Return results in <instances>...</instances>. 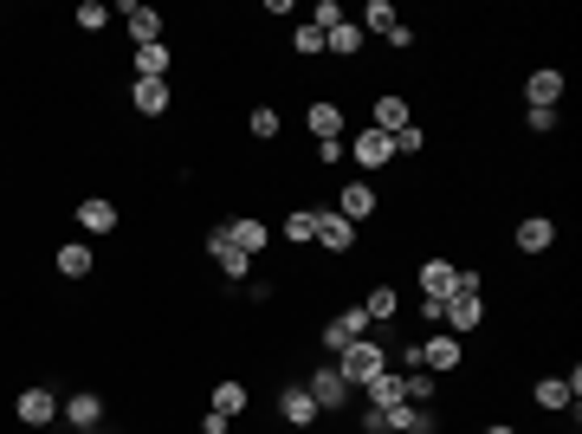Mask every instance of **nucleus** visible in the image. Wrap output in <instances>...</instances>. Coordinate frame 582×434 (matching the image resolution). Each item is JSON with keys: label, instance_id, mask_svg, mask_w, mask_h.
Here are the masks:
<instances>
[{"label": "nucleus", "instance_id": "39", "mask_svg": "<svg viewBox=\"0 0 582 434\" xmlns=\"http://www.w3.org/2000/svg\"><path fill=\"white\" fill-rule=\"evenodd\" d=\"M363 434H388V415L382 409H363Z\"/></svg>", "mask_w": 582, "mask_h": 434}, {"label": "nucleus", "instance_id": "7", "mask_svg": "<svg viewBox=\"0 0 582 434\" xmlns=\"http://www.w3.org/2000/svg\"><path fill=\"white\" fill-rule=\"evenodd\" d=\"M350 156H356V169H388V162H395V137H382L376 124H363V137L350 143Z\"/></svg>", "mask_w": 582, "mask_h": 434}, {"label": "nucleus", "instance_id": "1", "mask_svg": "<svg viewBox=\"0 0 582 434\" xmlns=\"http://www.w3.org/2000/svg\"><path fill=\"white\" fill-rule=\"evenodd\" d=\"M376 370H388V350L376 344V337H363V344H350V350H337V376H343V383H369V376H376Z\"/></svg>", "mask_w": 582, "mask_h": 434}, {"label": "nucleus", "instance_id": "15", "mask_svg": "<svg viewBox=\"0 0 582 434\" xmlns=\"http://www.w3.org/2000/svg\"><path fill=\"white\" fill-rule=\"evenodd\" d=\"M440 318H447L453 331H479V324H485V298H479V292H453Z\"/></svg>", "mask_w": 582, "mask_h": 434}, {"label": "nucleus", "instance_id": "32", "mask_svg": "<svg viewBox=\"0 0 582 434\" xmlns=\"http://www.w3.org/2000/svg\"><path fill=\"white\" fill-rule=\"evenodd\" d=\"M78 26H85V33H104V26H110V7H104V0H85V7H78Z\"/></svg>", "mask_w": 582, "mask_h": 434}, {"label": "nucleus", "instance_id": "28", "mask_svg": "<svg viewBox=\"0 0 582 434\" xmlns=\"http://www.w3.org/2000/svg\"><path fill=\"white\" fill-rule=\"evenodd\" d=\"M369 324H388V318H395V311H401V292L395 286H376V292H369Z\"/></svg>", "mask_w": 582, "mask_h": 434}, {"label": "nucleus", "instance_id": "3", "mask_svg": "<svg viewBox=\"0 0 582 434\" xmlns=\"http://www.w3.org/2000/svg\"><path fill=\"white\" fill-rule=\"evenodd\" d=\"M311 240H317L324 253H350V247H356V227L343 221L337 208H311Z\"/></svg>", "mask_w": 582, "mask_h": 434}, {"label": "nucleus", "instance_id": "27", "mask_svg": "<svg viewBox=\"0 0 582 434\" xmlns=\"http://www.w3.org/2000/svg\"><path fill=\"white\" fill-rule=\"evenodd\" d=\"M401 402L427 409V402H434V376H427V370H408V376H401Z\"/></svg>", "mask_w": 582, "mask_h": 434}, {"label": "nucleus", "instance_id": "19", "mask_svg": "<svg viewBox=\"0 0 582 434\" xmlns=\"http://www.w3.org/2000/svg\"><path fill=\"white\" fill-rule=\"evenodd\" d=\"M524 98H531V104H544V111H557V98H563V72L537 65V72L524 78Z\"/></svg>", "mask_w": 582, "mask_h": 434}, {"label": "nucleus", "instance_id": "34", "mask_svg": "<svg viewBox=\"0 0 582 434\" xmlns=\"http://www.w3.org/2000/svg\"><path fill=\"white\" fill-rule=\"evenodd\" d=\"M291 46H298V52H304V59H317V52H324V33H317V26H311V20H304V26H298V33H291Z\"/></svg>", "mask_w": 582, "mask_h": 434}, {"label": "nucleus", "instance_id": "24", "mask_svg": "<svg viewBox=\"0 0 582 434\" xmlns=\"http://www.w3.org/2000/svg\"><path fill=\"white\" fill-rule=\"evenodd\" d=\"M78 227H85V234H110V227H117V208H110L104 195L78 201Z\"/></svg>", "mask_w": 582, "mask_h": 434}, {"label": "nucleus", "instance_id": "16", "mask_svg": "<svg viewBox=\"0 0 582 434\" xmlns=\"http://www.w3.org/2000/svg\"><path fill=\"white\" fill-rule=\"evenodd\" d=\"M207 260H214V266H220V273H227V279H246V273H253V260H246L240 247H227V234H220V227H214V234H207Z\"/></svg>", "mask_w": 582, "mask_h": 434}, {"label": "nucleus", "instance_id": "21", "mask_svg": "<svg viewBox=\"0 0 582 434\" xmlns=\"http://www.w3.org/2000/svg\"><path fill=\"white\" fill-rule=\"evenodd\" d=\"M511 240H518V253H544L550 240H557V221H544V214H524Z\"/></svg>", "mask_w": 582, "mask_h": 434}, {"label": "nucleus", "instance_id": "11", "mask_svg": "<svg viewBox=\"0 0 582 434\" xmlns=\"http://www.w3.org/2000/svg\"><path fill=\"white\" fill-rule=\"evenodd\" d=\"M460 292V266L453 260H421V298H453Z\"/></svg>", "mask_w": 582, "mask_h": 434}, {"label": "nucleus", "instance_id": "30", "mask_svg": "<svg viewBox=\"0 0 582 434\" xmlns=\"http://www.w3.org/2000/svg\"><path fill=\"white\" fill-rule=\"evenodd\" d=\"M363 26H369V33H382V39H388V33H395V26H401V20H395V7H388V0H369V13H363Z\"/></svg>", "mask_w": 582, "mask_h": 434}, {"label": "nucleus", "instance_id": "35", "mask_svg": "<svg viewBox=\"0 0 582 434\" xmlns=\"http://www.w3.org/2000/svg\"><path fill=\"white\" fill-rule=\"evenodd\" d=\"M311 26H317V33H330V26H343V7H337V0H317V7H311Z\"/></svg>", "mask_w": 582, "mask_h": 434}, {"label": "nucleus", "instance_id": "14", "mask_svg": "<svg viewBox=\"0 0 582 434\" xmlns=\"http://www.w3.org/2000/svg\"><path fill=\"white\" fill-rule=\"evenodd\" d=\"M337 214H343L350 227H363L369 214H376V188H369V182H343V195H337Z\"/></svg>", "mask_w": 582, "mask_h": 434}, {"label": "nucleus", "instance_id": "31", "mask_svg": "<svg viewBox=\"0 0 582 434\" xmlns=\"http://www.w3.org/2000/svg\"><path fill=\"white\" fill-rule=\"evenodd\" d=\"M246 130H253L259 143H272V137H279V111H272V104H259V111L246 117Z\"/></svg>", "mask_w": 582, "mask_h": 434}, {"label": "nucleus", "instance_id": "40", "mask_svg": "<svg viewBox=\"0 0 582 434\" xmlns=\"http://www.w3.org/2000/svg\"><path fill=\"white\" fill-rule=\"evenodd\" d=\"M485 434H518V428H511V422H492V428H485Z\"/></svg>", "mask_w": 582, "mask_h": 434}, {"label": "nucleus", "instance_id": "5", "mask_svg": "<svg viewBox=\"0 0 582 434\" xmlns=\"http://www.w3.org/2000/svg\"><path fill=\"white\" fill-rule=\"evenodd\" d=\"M460 357H466V344H460V337H427V344L414 350V363H421L427 376H447V370H460Z\"/></svg>", "mask_w": 582, "mask_h": 434}, {"label": "nucleus", "instance_id": "20", "mask_svg": "<svg viewBox=\"0 0 582 434\" xmlns=\"http://www.w3.org/2000/svg\"><path fill=\"white\" fill-rule=\"evenodd\" d=\"M304 124H311V137H317V143H337V137H343V111H337L330 98H317L311 111H304Z\"/></svg>", "mask_w": 582, "mask_h": 434}, {"label": "nucleus", "instance_id": "4", "mask_svg": "<svg viewBox=\"0 0 582 434\" xmlns=\"http://www.w3.org/2000/svg\"><path fill=\"white\" fill-rule=\"evenodd\" d=\"M317 337H324V350H350V344H363V337H369V311H363V305L337 311V318H330Z\"/></svg>", "mask_w": 582, "mask_h": 434}, {"label": "nucleus", "instance_id": "17", "mask_svg": "<svg viewBox=\"0 0 582 434\" xmlns=\"http://www.w3.org/2000/svg\"><path fill=\"white\" fill-rule=\"evenodd\" d=\"M59 415H65L72 428H85V434H91L97 422H104V402H97L91 389H78V396H65V402H59Z\"/></svg>", "mask_w": 582, "mask_h": 434}, {"label": "nucleus", "instance_id": "37", "mask_svg": "<svg viewBox=\"0 0 582 434\" xmlns=\"http://www.w3.org/2000/svg\"><path fill=\"white\" fill-rule=\"evenodd\" d=\"M524 124H531L537 137H544V130H557V111H544V104H531V111H524Z\"/></svg>", "mask_w": 582, "mask_h": 434}, {"label": "nucleus", "instance_id": "26", "mask_svg": "<svg viewBox=\"0 0 582 434\" xmlns=\"http://www.w3.org/2000/svg\"><path fill=\"white\" fill-rule=\"evenodd\" d=\"M136 78H169V46H136Z\"/></svg>", "mask_w": 582, "mask_h": 434}, {"label": "nucleus", "instance_id": "18", "mask_svg": "<svg viewBox=\"0 0 582 434\" xmlns=\"http://www.w3.org/2000/svg\"><path fill=\"white\" fill-rule=\"evenodd\" d=\"M369 117H376V130H382V137H395V130H408V124H414V104L388 91V98H376V111H369Z\"/></svg>", "mask_w": 582, "mask_h": 434}, {"label": "nucleus", "instance_id": "9", "mask_svg": "<svg viewBox=\"0 0 582 434\" xmlns=\"http://www.w3.org/2000/svg\"><path fill=\"white\" fill-rule=\"evenodd\" d=\"M304 389H311V402H317V409H343V402H350V383L337 376V363L311 370V383H304Z\"/></svg>", "mask_w": 582, "mask_h": 434}, {"label": "nucleus", "instance_id": "29", "mask_svg": "<svg viewBox=\"0 0 582 434\" xmlns=\"http://www.w3.org/2000/svg\"><path fill=\"white\" fill-rule=\"evenodd\" d=\"M214 409H220V415H227V422H233V415L246 409V383H214Z\"/></svg>", "mask_w": 582, "mask_h": 434}, {"label": "nucleus", "instance_id": "38", "mask_svg": "<svg viewBox=\"0 0 582 434\" xmlns=\"http://www.w3.org/2000/svg\"><path fill=\"white\" fill-rule=\"evenodd\" d=\"M227 428H233V422H227L220 409H207V415H201V434H227Z\"/></svg>", "mask_w": 582, "mask_h": 434}, {"label": "nucleus", "instance_id": "12", "mask_svg": "<svg viewBox=\"0 0 582 434\" xmlns=\"http://www.w3.org/2000/svg\"><path fill=\"white\" fill-rule=\"evenodd\" d=\"M123 20H130V39H136V46H156V39H162V13L156 7H143V0H123Z\"/></svg>", "mask_w": 582, "mask_h": 434}, {"label": "nucleus", "instance_id": "6", "mask_svg": "<svg viewBox=\"0 0 582 434\" xmlns=\"http://www.w3.org/2000/svg\"><path fill=\"white\" fill-rule=\"evenodd\" d=\"M220 234H227V247H240L246 260H259V253H266V240H272V227H259L253 214H233V221H220Z\"/></svg>", "mask_w": 582, "mask_h": 434}, {"label": "nucleus", "instance_id": "8", "mask_svg": "<svg viewBox=\"0 0 582 434\" xmlns=\"http://www.w3.org/2000/svg\"><path fill=\"white\" fill-rule=\"evenodd\" d=\"M531 396H537V409H550V415H563V409H570V402L582 396V376L570 370V376H544V383H537L531 389Z\"/></svg>", "mask_w": 582, "mask_h": 434}, {"label": "nucleus", "instance_id": "23", "mask_svg": "<svg viewBox=\"0 0 582 434\" xmlns=\"http://www.w3.org/2000/svg\"><path fill=\"white\" fill-rule=\"evenodd\" d=\"M363 402H369V409H395V402H401V376L395 370H376L363 383Z\"/></svg>", "mask_w": 582, "mask_h": 434}, {"label": "nucleus", "instance_id": "22", "mask_svg": "<svg viewBox=\"0 0 582 434\" xmlns=\"http://www.w3.org/2000/svg\"><path fill=\"white\" fill-rule=\"evenodd\" d=\"M52 266H59V279H91V247L85 240H65V247L52 253Z\"/></svg>", "mask_w": 582, "mask_h": 434}, {"label": "nucleus", "instance_id": "2", "mask_svg": "<svg viewBox=\"0 0 582 434\" xmlns=\"http://www.w3.org/2000/svg\"><path fill=\"white\" fill-rule=\"evenodd\" d=\"M13 415H20V428H52V415H59V396H52L46 383H26L20 396H13Z\"/></svg>", "mask_w": 582, "mask_h": 434}, {"label": "nucleus", "instance_id": "36", "mask_svg": "<svg viewBox=\"0 0 582 434\" xmlns=\"http://www.w3.org/2000/svg\"><path fill=\"white\" fill-rule=\"evenodd\" d=\"M285 240H298V247H304V240H311V208L285 214Z\"/></svg>", "mask_w": 582, "mask_h": 434}, {"label": "nucleus", "instance_id": "25", "mask_svg": "<svg viewBox=\"0 0 582 434\" xmlns=\"http://www.w3.org/2000/svg\"><path fill=\"white\" fill-rule=\"evenodd\" d=\"M324 52H337V59H356V52H363V26H350V20L330 26V33H324Z\"/></svg>", "mask_w": 582, "mask_h": 434}, {"label": "nucleus", "instance_id": "10", "mask_svg": "<svg viewBox=\"0 0 582 434\" xmlns=\"http://www.w3.org/2000/svg\"><path fill=\"white\" fill-rule=\"evenodd\" d=\"M279 415H285L291 428H311V422H317V415H324V409H317V402H311V389H304V383H285V389H279Z\"/></svg>", "mask_w": 582, "mask_h": 434}, {"label": "nucleus", "instance_id": "33", "mask_svg": "<svg viewBox=\"0 0 582 434\" xmlns=\"http://www.w3.org/2000/svg\"><path fill=\"white\" fill-rule=\"evenodd\" d=\"M421 149H427V130H421V124L395 130V156H421Z\"/></svg>", "mask_w": 582, "mask_h": 434}, {"label": "nucleus", "instance_id": "13", "mask_svg": "<svg viewBox=\"0 0 582 434\" xmlns=\"http://www.w3.org/2000/svg\"><path fill=\"white\" fill-rule=\"evenodd\" d=\"M130 104H136V111H143V117H169V78H136V85H130Z\"/></svg>", "mask_w": 582, "mask_h": 434}]
</instances>
